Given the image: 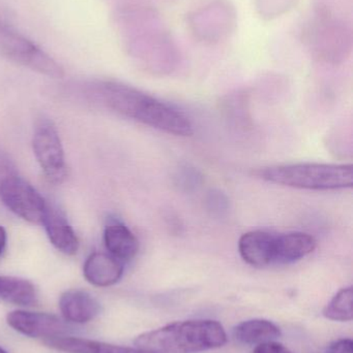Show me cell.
<instances>
[{
    "mask_svg": "<svg viewBox=\"0 0 353 353\" xmlns=\"http://www.w3.org/2000/svg\"><path fill=\"white\" fill-rule=\"evenodd\" d=\"M97 93L109 109L124 117L174 136L190 137L194 132L184 114L138 89L104 81L97 85Z\"/></svg>",
    "mask_w": 353,
    "mask_h": 353,
    "instance_id": "obj_1",
    "label": "cell"
},
{
    "mask_svg": "<svg viewBox=\"0 0 353 353\" xmlns=\"http://www.w3.org/2000/svg\"><path fill=\"white\" fill-rule=\"evenodd\" d=\"M223 325L211 319L176 321L135 339L136 347L155 353H198L225 345Z\"/></svg>",
    "mask_w": 353,
    "mask_h": 353,
    "instance_id": "obj_2",
    "label": "cell"
},
{
    "mask_svg": "<svg viewBox=\"0 0 353 353\" xmlns=\"http://www.w3.org/2000/svg\"><path fill=\"white\" fill-rule=\"evenodd\" d=\"M256 176L267 182L309 190H339L353 186L352 165L294 163L258 170Z\"/></svg>",
    "mask_w": 353,
    "mask_h": 353,
    "instance_id": "obj_3",
    "label": "cell"
},
{
    "mask_svg": "<svg viewBox=\"0 0 353 353\" xmlns=\"http://www.w3.org/2000/svg\"><path fill=\"white\" fill-rule=\"evenodd\" d=\"M303 41L319 59L339 61L352 51V28L329 6L319 4L304 27Z\"/></svg>",
    "mask_w": 353,
    "mask_h": 353,
    "instance_id": "obj_4",
    "label": "cell"
},
{
    "mask_svg": "<svg viewBox=\"0 0 353 353\" xmlns=\"http://www.w3.org/2000/svg\"><path fill=\"white\" fill-rule=\"evenodd\" d=\"M0 199L12 213L31 223H41L48 205L3 153H0Z\"/></svg>",
    "mask_w": 353,
    "mask_h": 353,
    "instance_id": "obj_5",
    "label": "cell"
},
{
    "mask_svg": "<svg viewBox=\"0 0 353 353\" xmlns=\"http://www.w3.org/2000/svg\"><path fill=\"white\" fill-rule=\"evenodd\" d=\"M0 55L18 65L24 66L52 79H62V66L32 41L0 20Z\"/></svg>",
    "mask_w": 353,
    "mask_h": 353,
    "instance_id": "obj_6",
    "label": "cell"
},
{
    "mask_svg": "<svg viewBox=\"0 0 353 353\" xmlns=\"http://www.w3.org/2000/svg\"><path fill=\"white\" fill-rule=\"evenodd\" d=\"M33 152L44 175L54 184L64 182L68 174L61 139L51 120L41 118L35 124Z\"/></svg>",
    "mask_w": 353,
    "mask_h": 353,
    "instance_id": "obj_7",
    "label": "cell"
},
{
    "mask_svg": "<svg viewBox=\"0 0 353 353\" xmlns=\"http://www.w3.org/2000/svg\"><path fill=\"white\" fill-rule=\"evenodd\" d=\"M189 23L195 37L203 43H220L233 33L236 12L227 0H215L190 14Z\"/></svg>",
    "mask_w": 353,
    "mask_h": 353,
    "instance_id": "obj_8",
    "label": "cell"
},
{
    "mask_svg": "<svg viewBox=\"0 0 353 353\" xmlns=\"http://www.w3.org/2000/svg\"><path fill=\"white\" fill-rule=\"evenodd\" d=\"M6 323L18 333L37 339L66 336L70 332L64 321L50 313L15 310L6 315Z\"/></svg>",
    "mask_w": 353,
    "mask_h": 353,
    "instance_id": "obj_9",
    "label": "cell"
},
{
    "mask_svg": "<svg viewBox=\"0 0 353 353\" xmlns=\"http://www.w3.org/2000/svg\"><path fill=\"white\" fill-rule=\"evenodd\" d=\"M101 309L99 301L85 290H66L60 296L59 310L64 321L68 323H90L101 313Z\"/></svg>",
    "mask_w": 353,
    "mask_h": 353,
    "instance_id": "obj_10",
    "label": "cell"
},
{
    "mask_svg": "<svg viewBox=\"0 0 353 353\" xmlns=\"http://www.w3.org/2000/svg\"><path fill=\"white\" fill-rule=\"evenodd\" d=\"M41 223L45 228L50 242L58 251L66 255L78 252V236L59 210L47 205Z\"/></svg>",
    "mask_w": 353,
    "mask_h": 353,
    "instance_id": "obj_11",
    "label": "cell"
},
{
    "mask_svg": "<svg viewBox=\"0 0 353 353\" xmlns=\"http://www.w3.org/2000/svg\"><path fill=\"white\" fill-rule=\"evenodd\" d=\"M124 263L110 253L95 252L87 257L83 275L87 282L97 288L114 285L124 275Z\"/></svg>",
    "mask_w": 353,
    "mask_h": 353,
    "instance_id": "obj_12",
    "label": "cell"
},
{
    "mask_svg": "<svg viewBox=\"0 0 353 353\" xmlns=\"http://www.w3.org/2000/svg\"><path fill=\"white\" fill-rule=\"evenodd\" d=\"M275 238V234L263 230L246 232L238 242L240 256L252 267L265 268L274 265Z\"/></svg>",
    "mask_w": 353,
    "mask_h": 353,
    "instance_id": "obj_13",
    "label": "cell"
},
{
    "mask_svg": "<svg viewBox=\"0 0 353 353\" xmlns=\"http://www.w3.org/2000/svg\"><path fill=\"white\" fill-rule=\"evenodd\" d=\"M47 347L66 353H155L138 347L114 345L85 338L58 336L43 341Z\"/></svg>",
    "mask_w": 353,
    "mask_h": 353,
    "instance_id": "obj_14",
    "label": "cell"
},
{
    "mask_svg": "<svg viewBox=\"0 0 353 353\" xmlns=\"http://www.w3.org/2000/svg\"><path fill=\"white\" fill-rule=\"evenodd\" d=\"M316 246L314 236L305 232H289L276 236L274 263L286 265L296 263L311 254Z\"/></svg>",
    "mask_w": 353,
    "mask_h": 353,
    "instance_id": "obj_15",
    "label": "cell"
},
{
    "mask_svg": "<svg viewBox=\"0 0 353 353\" xmlns=\"http://www.w3.org/2000/svg\"><path fill=\"white\" fill-rule=\"evenodd\" d=\"M104 242L110 254L124 261H132L139 250V242L132 230L120 220L111 219L104 230Z\"/></svg>",
    "mask_w": 353,
    "mask_h": 353,
    "instance_id": "obj_16",
    "label": "cell"
},
{
    "mask_svg": "<svg viewBox=\"0 0 353 353\" xmlns=\"http://www.w3.org/2000/svg\"><path fill=\"white\" fill-rule=\"evenodd\" d=\"M281 330L267 319H251L238 323L233 329V337L240 343L259 345L281 337Z\"/></svg>",
    "mask_w": 353,
    "mask_h": 353,
    "instance_id": "obj_17",
    "label": "cell"
},
{
    "mask_svg": "<svg viewBox=\"0 0 353 353\" xmlns=\"http://www.w3.org/2000/svg\"><path fill=\"white\" fill-rule=\"evenodd\" d=\"M0 300L18 306H33L39 301L37 288L28 280L0 276Z\"/></svg>",
    "mask_w": 353,
    "mask_h": 353,
    "instance_id": "obj_18",
    "label": "cell"
},
{
    "mask_svg": "<svg viewBox=\"0 0 353 353\" xmlns=\"http://www.w3.org/2000/svg\"><path fill=\"white\" fill-rule=\"evenodd\" d=\"M352 306L353 290L352 286L342 288L323 309V316L330 321H341V323L352 321Z\"/></svg>",
    "mask_w": 353,
    "mask_h": 353,
    "instance_id": "obj_19",
    "label": "cell"
},
{
    "mask_svg": "<svg viewBox=\"0 0 353 353\" xmlns=\"http://www.w3.org/2000/svg\"><path fill=\"white\" fill-rule=\"evenodd\" d=\"M258 10L263 17L271 19L288 12L298 0H257Z\"/></svg>",
    "mask_w": 353,
    "mask_h": 353,
    "instance_id": "obj_20",
    "label": "cell"
},
{
    "mask_svg": "<svg viewBox=\"0 0 353 353\" xmlns=\"http://www.w3.org/2000/svg\"><path fill=\"white\" fill-rule=\"evenodd\" d=\"M252 353H292L283 344L278 342L271 341L267 343L259 344L257 347L253 350Z\"/></svg>",
    "mask_w": 353,
    "mask_h": 353,
    "instance_id": "obj_21",
    "label": "cell"
},
{
    "mask_svg": "<svg viewBox=\"0 0 353 353\" xmlns=\"http://www.w3.org/2000/svg\"><path fill=\"white\" fill-rule=\"evenodd\" d=\"M327 353H353L352 339H340L330 344Z\"/></svg>",
    "mask_w": 353,
    "mask_h": 353,
    "instance_id": "obj_22",
    "label": "cell"
},
{
    "mask_svg": "<svg viewBox=\"0 0 353 353\" xmlns=\"http://www.w3.org/2000/svg\"><path fill=\"white\" fill-rule=\"evenodd\" d=\"M6 241H8V236H6V230L0 225V256L6 250Z\"/></svg>",
    "mask_w": 353,
    "mask_h": 353,
    "instance_id": "obj_23",
    "label": "cell"
},
{
    "mask_svg": "<svg viewBox=\"0 0 353 353\" xmlns=\"http://www.w3.org/2000/svg\"><path fill=\"white\" fill-rule=\"evenodd\" d=\"M0 353H8V352H6V350H4V348H2L1 346H0Z\"/></svg>",
    "mask_w": 353,
    "mask_h": 353,
    "instance_id": "obj_24",
    "label": "cell"
}]
</instances>
